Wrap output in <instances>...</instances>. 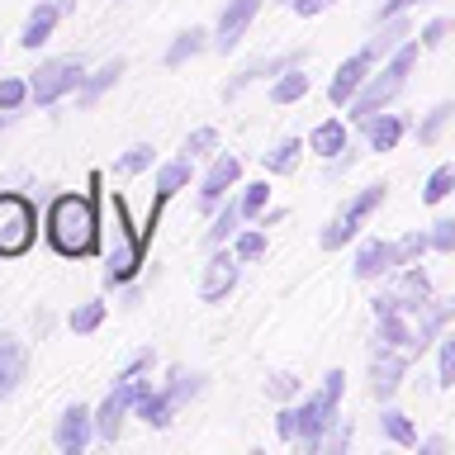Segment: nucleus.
<instances>
[{
    "label": "nucleus",
    "mask_w": 455,
    "mask_h": 455,
    "mask_svg": "<svg viewBox=\"0 0 455 455\" xmlns=\"http://www.w3.org/2000/svg\"><path fill=\"white\" fill-rule=\"evenodd\" d=\"M100 185L105 176H91V195H57L48 204V219H43V233H48L52 251L62 256H91L100 247Z\"/></svg>",
    "instance_id": "1"
},
{
    "label": "nucleus",
    "mask_w": 455,
    "mask_h": 455,
    "mask_svg": "<svg viewBox=\"0 0 455 455\" xmlns=\"http://www.w3.org/2000/svg\"><path fill=\"white\" fill-rule=\"evenodd\" d=\"M341 389H347V375H341V370H327V375H323V389H318V394H308L299 408H290V412H294V446L318 451L323 432L337 422Z\"/></svg>",
    "instance_id": "2"
},
{
    "label": "nucleus",
    "mask_w": 455,
    "mask_h": 455,
    "mask_svg": "<svg viewBox=\"0 0 455 455\" xmlns=\"http://www.w3.org/2000/svg\"><path fill=\"white\" fill-rule=\"evenodd\" d=\"M109 251H105V284L109 290H119V284H128L142 270V251H148V237L133 233V223H128V204L124 199H114L109 204Z\"/></svg>",
    "instance_id": "3"
},
{
    "label": "nucleus",
    "mask_w": 455,
    "mask_h": 455,
    "mask_svg": "<svg viewBox=\"0 0 455 455\" xmlns=\"http://www.w3.org/2000/svg\"><path fill=\"white\" fill-rule=\"evenodd\" d=\"M418 67V43H403L394 57H389V67H379V76H370L365 85H361V95L351 100V119H370V114H379L389 100L403 91V81H408V71Z\"/></svg>",
    "instance_id": "4"
},
{
    "label": "nucleus",
    "mask_w": 455,
    "mask_h": 455,
    "mask_svg": "<svg viewBox=\"0 0 455 455\" xmlns=\"http://www.w3.org/2000/svg\"><path fill=\"white\" fill-rule=\"evenodd\" d=\"M38 237V213L24 195L0 190V261L5 256H24Z\"/></svg>",
    "instance_id": "5"
},
{
    "label": "nucleus",
    "mask_w": 455,
    "mask_h": 455,
    "mask_svg": "<svg viewBox=\"0 0 455 455\" xmlns=\"http://www.w3.org/2000/svg\"><path fill=\"white\" fill-rule=\"evenodd\" d=\"M81 81H85V62H81V57H48V62H38V71L28 76V91H34L38 109H48L62 95L81 91Z\"/></svg>",
    "instance_id": "6"
},
{
    "label": "nucleus",
    "mask_w": 455,
    "mask_h": 455,
    "mask_svg": "<svg viewBox=\"0 0 455 455\" xmlns=\"http://www.w3.org/2000/svg\"><path fill=\"white\" fill-rule=\"evenodd\" d=\"M148 384H152V379H142V375H114V389H109V398H105V403H100V412H95V436L119 441L124 418L133 412L138 394L148 389Z\"/></svg>",
    "instance_id": "7"
},
{
    "label": "nucleus",
    "mask_w": 455,
    "mask_h": 455,
    "mask_svg": "<svg viewBox=\"0 0 455 455\" xmlns=\"http://www.w3.org/2000/svg\"><path fill=\"white\" fill-rule=\"evenodd\" d=\"M379 204H384V185H365L361 195H351V199H347V209H341L337 219L323 228V247H327V251L347 247V242H351L355 233H361V223H365Z\"/></svg>",
    "instance_id": "8"
},
{
    "label": "nucleus",
    "mask_w": 455,
    "mask_h": 455,
    "mask_svg": "<svg viewBox=\"0 0 455 455\" xmlns=\"http://www.w3.org/2000/svg\"><path fill=\"white\" fill-rule=\"evenodd\" d=\"M195 180V156H176V162H166L162 171H156V199H152V213H148V228H142V237L152 242V233H156V219H162V209L171 204V195L176 190H185V185Z\"/></svg>",
    "instance_id": "9"
},
{
    "label": "nucleus",
    "mask_w": 455,
    "mask_h": 455,
    "mask_svg": "<svg viewBox=\"0 0 455 455\" xmlns=\"http://www.w3.org/2000/svg\"><path fill=\"white\" fill-rule=\"evenodd\" d=\"M375 62H379V57L370 52V48H361V52H351L347 62L337 67V76H332V85H327V100H332V105H351V100L361 95V85L370 81V71H375Z\"/></svg>",
    "instance_id": "10"
},
{
    "label": "nucleus",
    "mask_w": 455,
    "mask_h": 455,
    "mask_svg": "<svg viewBox=\"0 0 455 455\" xmlns=\"http://www.w3.org/2000/svg\"><path fill=\"white\" fill-rule=\"evenodd\" d=\"M91 436H95V412L85 403L62 408V418H57V427H52L57 451H62V455H81L85 446H91Z\"/></svg>",
    "instance_id": "11"
},
{
    "label": "nucleus",
    "mask_w": 455,
    "mask_h": 455,
    "mask_svg": "<svg viewBox=\"0 0 455 455\" xmlns=\"http://www.w3.org/2000/svg\"><path fill=\"white\" fill-rule=\"evenodd\" d=\"M403 370H408V351L389 347V341H375V355H370V394H375V398H394Z\"/></svg>",
    "instance_id": "12"
},
{
    "label": "nucleus",
    "mask_w": 455,
    "mask_h": 455,
    "mask_svg": "<svg viewBox=\"0 0 455 455\" xmlns=\"http://www.w3.org/2000/svg\"><path fill=\"white\" fill-rule=\"evenodd\" d=\"M71 10H76V0H38V5L28 10V20H24L20 48H28V52H38L43 43L52 38V28H57V20H62V14H71Z\"/></svg>",
    "instance_id": "13"
},
{
    "label": "nucleus",
    "mask_w": 455,
    "mask_h": 455,
    "mask_svg": "<svg viewBox=\"0 0 455 455\" xmlns=\"http://www.w3.org/2000/svg\"><path fill=\"white\" fill-rule=\"evenodd\" d=\"M256 10H261V0H228L223 14H219V28H213V48H219V52H233L237 43H242V34L251 28Z\"/></svg>",
    "instance_id": "14"
},
{
    "label": "nucleus",
    "mask_w": 455,
    "mask_h": 455,
    "mask_svg": "<svg viewBox=\"0 0 455 455\" xmlns=\"http://www.w3.org/2000/svg\"><path fill=\"white\" fill-rule=\"evenodd\" d=\"M237 270H242L237 251L219 247V251L209 256V266H204V280H199V299H204V304H219V299H228V290L237 284Z\"/></svg>",
    "instance_id": "15"
},
{
    "label": "nucleus",
    "mask_w": 455,
    "mask_h": 455,
    "mask_svg": "<svg viewBox=\"0 0 455 455\" xmlns=\"http://www.w3.org/2000/svg\"><path fill=\"white\" fill-rule=\"evenodd\" d=\"M237 176H242V162H237L233 152H219V156H213V166H209V176L199 180V204L213 209V204H219V199L237 185Z\"/></svg>",
    "instance_id": "16"
},
{
    "label": "nucleus",
    "mask_w": 455,
    "mask_h": 455,
    "mask_svg": "<svg viewBox=\"0 0 455 455\" xmlns=\"http://www.w3.org/2000/svg\"><path fill=\"white\" fill-rule=\"evenodd\" d=\"M394 266H398V242L370 237L365 247L355 251V275H361V280H379V275H389Z\"/></svg>",
    "instance_id": "17"
},
{
    "label": "nucleus",
    "mask_w": 455,
    "mask_h": 455,
    "mask_svg": "<svg viewBox=\"0 0 455 455\" xmlns=\"http://www.w3.org/2000/svg\"><path fill=\"white\" fill-rule=\"evenodd\" d=\"M24 370H28V351H24V341H14V337H0V403L24 384Z\"/></svg>",
    "instance_id": "18"
},
{
    "label": "nucleus",
    "mask_w": 455,
    "mask_h": 455,
    "mask_svg": "<svg viewBox=\"0 0 455 455\" xmlns=\"http://www.w3.org/2000/svg\"><path fill=\"white\" fill-rule=\"evenodd\" d=\"M133 412H138L148 427H156V432H162V427H171V418H176V398H171L166 389H152V384H148V389L138 394Z\"/></svg>",
    "instance_id": "19"
},
{
    "label": "nucleus",
    "mask_w": 455,
    "mask_h": 455,
    "mask_svg": "<svg viewBox=\"0 0 455 455\" xmlns=\"http://www.w3.org/2000/svg\"><path fill=\"white\" fill-rule=\"evenodd\" d=\"M398 138H403V119H398V114H370V119H365L370 152H394Z\"/></svg>",
    "instance_id": "20"
},
{
    "label": "nucleus",
    "mask_w": 455,
    "mask_h": 455,
    "mask_svg": "<svg viewBox=\"0 0 455 455\" xmlns=\"http://www.w3.org/2000/svg\"><path fill=\"white\" fill-rule=\"evenodd\" d=\"M124 67H128V62H124V57H109V62H105V67H100V71H91V76H85V81H81V91H76V100H81V109H91V105H95V100H100V95H105V91H109V85H114V81H119V76H124Z\"/></svg>",
    "instance_id": "21"
},
{
    "label": "nucleus",
    "mask_w": 455,
    "mask_h": 455,
    "mask_svg": "<svg viewBox=\"0 0 455 455\" xmlns=\"http://www.w3.org/2000/svg\"><path fill=\"white\" fill-rule=\"evenodd\" d=\"M308 148L323 156V162H332V156H341L347 152V128H341V119H327V124H318L308 133Z\"/></svg>",
    "instance_id": "22"
},
{
    "label": "nucleus",
    "mask_w": 455,
    "mask_h": 455,
    "mask_svg": "<svg viewBox=\"0 0 455 455\" xmlns=\"http://www.w3.org/2000/svg\"><path fill=\"white\" fill-rule=\"evenodd\" d=\"M209 48V34L204 28H185V34H176V43L166 48V67H185L190 57H199Z\"/></svg>",
    "instance_id": "23"
},
{
    "label": "nucleus",
    "mask_w": 455,
    "mask_h": 455,
    "mask_svg": "<svg viewBox=\"0 0 455 455\" xmlns=\"http://www.w3.org/2000/svg\"><path fill=\"white\" fill-rule=\"evenodd\" d=\"M304 95H308L304 67H284V71H280V81L270 85V100H275V105H294V100H304Z\"/></svg>",
    "instance_id": "24"
},
{
    "label": "nucleus",
    "mask_w": 455,
    "mask_h": 455,
    "mask_svg": "<svg viewBox=\"0 0 455 455\" xmlns=\"http://www.w3.org/2000/svg\"><path fill=\"white\" fill-rule=\"evenodd\" d=\"M299 156H304V142H299V138H284V142H275V148L261 156V162H266L270 176H290V171L299 166Z\"/></svg>",
    "instance_id": "25"
},
{
    "label": "nucleus",
    "mask_w": 455,
    "mask_h": 455,
    "mask_svg": "<svg viewBox=\"0 0 455 455\" xmlns=\"http://www.w3.org/2000/svg\"><path fill=\"white\" fill-rule=\"evenodd\" d=\"M204 389V375H195V370H185V365H176L171 370V379H166V394L176 398V408H185L190 398Z\"/></svg>",
    "instance_id": "26"
},
{
    "label": "nucleus",
    "mask_w": 455,
    "mask_h": 455,
    "mask_svg": "<svg viewBox=\"0 0 455 455\" xmlns=\"http://www.w3.org/2000/svg\"><path fill=\"white\" fill-rule=\"evenodd\" d=\"M100 323H105V304H100V299H85V304H76L67 313V327H71V332H81V337L95 332Z\"/></svg>",
    "instance_id": "27"
},
{
    "label": "nucleus",
    "mask_w": 455,
    "mask_h": 455,
    "mask_svg": "<svg viewBox=\"0 0 455 455\" xmlns=\"http://www.w3.org/2000/svg\"><path fill=\"white\" fill-rule=\"evenodd\" d=\"M398 38H408V24H403V20H384V28H379V34L365 43V48L375 52V57H389V52H398V48H403Z\"/></svg>",
    "instance_id": "28"
},
{
    "label": "nucleus",
    "mask_w": 455,
    "mask_h": 455,
    "mask_svg": "<svg viewBox=\"0 0 455 455\" xmlns=\"http://www.w3.org/2000/svg\"><path fill=\"white\" fill-rule=\"evenodd\" d=\"M446 195H455V166H436L422 185V204H441Z\"/></svg>",
    "instance_id": "29"
},
{
    "label": "nucleus",
    "mask_w": 455,
    "mask_h": 455,
    "mask_svg": "<svg viewBox=\"0 0 455 455\" xmlns=\"http://www.w3.org/2000/svg\"><path fill=\"white\" fill-rule=\"evenodd\" d=\"M379 422H384V432H389V441H398V446H418V427H412L398 408H384Z\"/></svg>",
    "instance_id": "30"
},
{
    "label": "nucleus",
    "mask_w": 455,
    "mask_h": 455,
    "mask_svg": "<svg viewBox=\"0 0 455 455\" xmlns=\"http://www.w3.org/2000/svg\"><path fill=\"white\" fill-rule=\"evenodd\" d=\"M34 100V91H28V81L24 76H0V109H20V105H28Z\"/></svg>",
    "instance_id": "31"
},
{
    "label": "nucleus",
    "mask_w": 455,
    "mask_h": 455,
    "mask_svg": "<svg viewBox=\"0 0 455 455\" xmlns=\"http://www.w3.org/2000/svg\"><path fill=\"white\" fill-rule=\"evenodd\" d=\"M152 142H138V148H128L119 162H114V171H119V176H138V171H148L152 166Z\"/></svg>",
    "instance_id": "32"
},
{
    "label": "nucleus",
    "mask_w": 455,
    "mask_h": 455,
    "mask_svg": "<svg viewBox=\"0 0 455 455\" xmlns=\"http://www.w3.org/2000/svg\"><path fill=\"white\" fill-rule=\"evenodd\" d=\"M237 219H242V199H233V204H228L219 219H213V228H209V242H213V247H223V242L237 233Z\"/></svg>",
    "instance_id": "33"
},
{
    "label": "nucleus",
    "mask_w": 455,
    "mask_h": 455,
    "mask_svg": "<svg viewBox=\"0 0 455 455\" xmlns=\"http://www.w3.org/2000/svg\"><path fill=\"white\" fill-rule=\"evenodd\" d=\"M451 114H455V105H436L432 114H427V119H422V128H418V142H422V148H432V142H436V133L446 128V119H451Z\"/></svg>",
    "instance_id": "34"
},
{
    "label": "nucleus",
    "mask_w": 455,
    "mask_h": 455,
    "mask_svg": "<svg viewBox=\"0 0 455 455\" xmlns=\"http://www.w3.org/2000/svg\"><path fill=\"white\" fill-rule=\"evenodd\" d=\"M266 199H270L266 180L247 185V190H242V219H261V213H266Z\"/></svg>",
    "instance_id": "35"
},
{
    "label": "nucleus",
    "mask_w": 455,
    "mask_h": 455,
    "mask_svg": "<svg viewBox=\"0 0 455 455\" xmlns=\"http://www.w3.org/2000/svg\"><path fill=\"white\" fill-rule=\"evenodd\" d=\"M233 251H237V261H261L266 256V233H237Z\"/></svg>",
    "instance_id": "36"
},
{
    "label": "nucleus",
    "mask_w": 455,
    "mask_h": 455,
    "mask_svg": "<svg viewBox=\"0 0 455 455\" xmlns=\"http://www.w3.org/2000/svg\"><path fill=\"white\" fill-rule=\"evenodd\" d=\"M213 148H219V128H195V133L190 138H185V156H204V152H213Z\"/></svg>",
    "instance_id": "37"
},
{
    "label": "nucleus",
    "mask_w": 455,
    "mask_h": 455,
    "mask_svg": "<svg viewBox=\"0 0 455 455\" xmlns=\"http://www.w3.org/2000/svg\"><path fill=\"white\" fill-rule=\"evenodd\" d=\"M436 379L446 384V389L455 384V332H451V337H441V361H436Z\"/></svg>",
    "instance_id": "38"
},
{
    "label": "nucleus",
    "mask_w": 455,
    "mask_h": 455,
    "mask_svg": "<svg viewBox=\"0 0 455 455\" xmlns=\"http://www.w3.org/2000/svg\"><path fill=\"white\" fill-rule=\"evenodd\" d=\"M427 247H432V233H408L398 242V266H412V256H422Z\"/></svg>",
    "instance_id": "39"
},
{
    "label": "nucleus",
    "mask_w": 455,
    "mask_h": 455,
    "mask_svg": "<svg viewBox=\"0 0 455 455\" xmlns=\"http://www.w3.org/2000/svg\"><path fill=\"white\" fill-rule=\"evenodd\" d=\"M347 441H351V422H341V418H337V422L323 432L318 451H347Z\"/></svg>",
    "instance_id": "40"
},
{
    "label": "nucleus",
    "mask_w": 455,
    "mask_h": 455,
    "mask_svg": "<svg viewBox=\"0 0 455 455\" xmlns=\"http://www.w3.org/2000/svg\"><path fill=\"white\" fill-rule=\"evenodd\" d=\"M299 389H304V384H299L294 375H270L266 379V394H275V398H294Z\"/></svg>",
    "instance_id": "41"
},
{
    "label": "nucleus",
    "mask_w": 455,
    "mask_h": 455,
    "mask_svg": "<svg viewBox=\"0 0 455 455\" xmlns=\"http://www.w3.org/2000/svg\"><path fill=\"white\" fill-rule=\"evenodd\" d=\"M432 247L436 251H455V219H441L432 228Z\"/></svg>",
    "instance_id": "42"
},
{
    "label": "nucleus",
    "mask_w": 455,
    "mask_h": 455,
    "mask_svg": "<svg viewBox=\"0 0 455 455\" xmlns=\"http://www.w3.org/2000/svg\"><path fill=\"white\" fill-rule=\"evenodd\" d=\"M446 34H451V20H432V24L422 28V48H436V43L446 38Z\"/></svg>",
    "instance_id": "43"
},
{
    "label": "nucleus",
    "mask_w": 455,
    "mask_h": 455,
    "mask_svg": "<svg viewBox=\"0 0 455 455\" xmlns=\"http://www.w3.org/2000/svg\"><path fill=\"white\" fill-rule=\"evenodd\" d=\"M327 5H332V0H290V10H294V14H304V20H313V14H323Z\"/></svg>",
    "instance_id": "44"
},
{
    "label": "nucleus",
    "mask_w": 455,
    "mask_h": 455,
    "mask_svg": "<svg viewBox=\"0 0 455 455\" xmlns=\"http://www.w3.org/2000/svg\"><path fill=\"white\" fill-rule=\"evenodd\" d=\"M275 432H280L284 441H294V412H290V408H284L280 418H275Z\"/></svg>",
    "instance_id": "45"
},
{
    "label": "nucleus",
    "mask_w": 455,
    "mask_h": 455,
    "mask_svg": "<svg viewBox=\"0 0 455 455\" xmlns=\"http://www.w3.org/2000/svg\"><path fill=\"white\" fill-rule=\"evenodd\" d=\"M10 119H14V114H10V109H0V128H5Z\"/></svg>",
    "instance_id": "46"
},
{
    "label": "nucleus",
    "mask_w": 455,
    "mask_h": 455,
    "mask_svg": "<svg viewBox=\"0 0 455 455\" xmlns=\"http://www.w3.org/2000/svg\"><path fill=\"white\" fill-rule=\"evenodd\" d=\"M284 5H290V0H284Z\"/></svg>",
    "instance_id": "47"
},
{
    "label": "nucleus",
    "mask_w": 455,
    "mask_h": 455,
    "mask_svg": "<svg viewBox=\"0 0 455 455\" xmlns=\"http://www.w3.org/2000/svg\"><path fill=\"white\" fill-rule=\"evenodd\" d=\"M451 304H455V299H451Z\"/></svg>",
    "instance_id": "48"
}]
</instances>
